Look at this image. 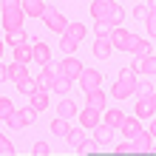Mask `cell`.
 <instances>
[{
  "instance_id": "cell-20",
  "label": "cell",
  "mask_w": 156,
  "mask_h": 156,
  "mask_svg": "<svg viewBox=\"0 0 156 156\" xmlns=\"http://www.w3.org/2000/svg\"><path fill=\"white\" fill-rule=\"evenodd\" d=\"M111 3H114V0H94V3H91V14H94V20H105Z\"/></svg>"
},
{
  "instance_id": "cell-24",
  "label": "cell",
  "mask_w": 156,
  "mask_h": 156,
  "mask_svg": "<svg viewBox=\"0 0 156 156\" xmlns=\"http://www.w3.org/2000/svg\"><path fill=\"white\" fill-rule=\"evenodd\" d=\"M14 60H17V62H31V45H29V43L14 45Z\"/></svg>"
},
{
  "instance_id": "cell-44",
  "label": "cell",
  "mask_w": 156,
  "mask_h": 156,
  "mask_svg": "<svg viewBox=\"0 0 156 156\" xmlns=\"http://www.w3.org/2000/svg\"><path fill=\"white\" fill-rule=\"evenodd\" d=\"M148 14H151V9H148V6H133V17H136V20H145Z\"/></svg>"
},
{
  "instance_id": "cell-45",
  "label": "cell",
  "mask_w": 156,
  "mask_h": 156,
  "mask_svg": "<svg viewBox=\"0 0 156 156\" xmlns=\"http://www.w3.org/2000/svg\"><path fill=\"white\" fill-rule=\"evenodd\" d=\"M0 6H3V12H9V9H20L23 3L20 0H0Z\"/></svg>"
},
{
  "instance_id": "cell-26",
  "label": "cell",
  "mask_w": 156,
  "mask_h": 156,
  "mask_svg": "<svg viewBox=\"0 0 156 156\" xmlns=\"http://www.w3.org/2000/svg\"><path fill=\"white\" fill-rule=\"evenodd\" d=\"M71 85H74V80H71V77L57 74V80H54V91H57V94H62V97H66L68 91H71Z\"/></svg>"
},
{
  "instance_id": "cell-28",
  "label": "cell",
  "mask_w": 156,
  "mask_h": 156,
  "mask_svg": "<svg viewBox=\"0 0 156 156\" xmlns=\"http://www.w3.org/2000/svg\"><path fill=\"white\" fill-rule=\"evenodd\" d=\"M66 34H68V37H74V40L80 43V40L88 34V29H85L82 23H68V26H66Z\"/></svg>"
},
{
  "instance_id": "cell-7",
  "label": "cell",
  "mask_w": 156,
  "mask_h": 156,
  "mask_svg": "<svg viewBox=\"0 0 156 156\" xmlns=\"http://www.w3.org/2000/svg\"><path fill=\"white\" fill-rule=\"evenodd\" d=\"M34 80H37V88H40V91L54 88V80H57V66H51V62H48V66H43V71H40Z\"/></svg>"
},
{
  "instance_id": "cell-10",
  "label": "cell",
  "mask_w": 156,
  "mask_h": 156,
  "mask_svg": "<svg viewBox=\"0 0 156 156\" xmlns=\"http://www.w3.org/2000/svg\"><path fill=\"white\" fill-rule=\"evenodd\" d=\"M31 60L40 62V66H48V62H51V48L45 43H34L31 45Z\"/></svg>"
},
{
  "instance_id": "cell-3",
  "label": "cell",
  "mask_w": 156,
  "mask_h": 156,
  "mask_svg": "<svg viewBox=\"0 0 156 156\" xmlns=\"http://www.w3.org/2000/svg\"><path fill=\"white\" fill-rule=\"evenodd\" d=\"M43 20H45V26H48L51 31H57V34H62V31H66V26H68V23H66V17H62L54 6H45Z\"/></svg>"
},
{
  "instance_id": "cell-8",
  "label": "cell",
  "mask_w": 156,
  "mask_h": 156,
  "mask_svg": "<svg viewBox=\"0 0 156 156\" xmlns=\"http://www.w3.org/2000/svg\"><path fill=\"white\" fill-rule=\"evenodd\" d=\"M99 114H102V111H99V108H82V111H80V125L82 128H97L99 122H102V116H99Z\"/></svg>"
},
{
  "instance_id": "cell-6",
  "label": "cell",
  "mask_w": 156,
  "mask_h": 156,
  "mask_svg": "<svg viewBox=\"0 0 156 156\" xmlns=\"http://www.w3.org/2000/svg\"><path fill=\"white\" fill-rule=\"evenodd\" d=\"M57 74H62V77H71V80H80V74H82V62H80V60H74V57L68 54V57H66V60H62L60 66H57Z\"/></svg>"
},
{
  "instance_id": "cell-9",
  "label": "cell",
  "mask_w": 156,
  "mask_h": 156,
  "mask_svg": "<svg viewBox=\"0 0 156 156\" xmlns=\"http://www.w3.org/2000/svg\"><path fill=\"white\" fill-rule=\"evenodd\" d=\"M133 68H136V74L156 77V57H153V54H148V57H142V60H133Z\"/></svg>"
},
{
  "instance_id": "cell-22",
  "label": "cell",
  "mask_w": 156,
  "mask_h": 156,
  "mask_svg": "<svg viewBox=\"0 0 156 156\" xmlns=\"http://www.w3.org/2000/svg\"><path fill=\"white\" fill-rule=\"evenodd\" d=\"M122 119H125V114L119 111V108H108L105 116H102V122H108L111 128H119V125H122Z\"/></svg>"
},
{
  "instance_id": "cell-27",
  "label": "cell",
  "mask_w": 156,
  "mask_h": 156,
  "mask_svg": "<svg viewBox=\"0 0 156 156\" xmlns=\"http://www.w3.org/2000/svg\"><path fill=\"white\" fill-rule=\"evenodd\" d=\"M68 131H71L68 119L57 116V119H54V122H51V133H54V136H68Z\"/></svg>"
},
{
  "instance_id": "cell-17",
  "label": "cell",
  "mask_w": 156,
  "mask_h": 156,
  "mask_svg": "<svg viewBox=\"0 0 156 156\" xmlns=\"http://www.w3.org/2000/svg\"><path fill=\"white\" fill-rule=\"evenodd\" d=\"M85 97H88V105H91V108H99V111H102V108L108 105V94H105L102 88H94V91H88Z\"/></svg>"
},
{
  "instance_id": "cell-30",
  "label": "cell",
  "mask_w": 156,
  "mask_h": 156,
  "mask_svg": "<svg viewBox=\"0 0 156 156\" xmlns=\"http://www.w3.org/2000/svg\"><path fill=\"white\" fill-rule=\"evenodd\" d=\"M17 111H20V119H23V125H34V119H37V108L34 105H26V108H17Z\"/></svg>"
},
{
  "instance_id": "cell-12",
  "label": "cell",
  "mask_w": 156,
  "mask_h": 156,
  "mask_svg": "<svg viewBox=\"0 0 156 156\" xmlns=\"http://www.w3.org/2000/svg\"><path fill=\"white\" fill-rule=\"evenodd\" d=\"M133 82H125V80H116L114 82V85H111V97L114 99H128V97H131L133 94Z\"/></svg>"
},
{
  "instance_id": "cell-23",
  "label": "cell",
  "mask_w": 156,
  "mask_h": 156,
  "mask_svg": "<svg viewBox=\"0 0 156 156\" xmlns=\"http://www.w3.org/2000/svg\"><path fill=\"white\" fill-rule=\"evenodd\" d=\"M131 54H133V60H142V57H148V54H153V48H151V43H148V40H142V37H139Z\"/></svg>"
},
{
  "instance_id": "cell-34",
  "label": "cell",
  "mask_w": 156,
  "mask_h": 156,
  "mask_svg": "<svg viewBox=\"0 0 156 156\" xmlns=\"http://www.w3.org/2000/svg\"><path fill=\"white\" fill-rule=\"evenodd\" d=\"M17 88H20V94H34V91H37V80H31V77H26L23 82H17Z\"/></svg>"
},
{
  "instance_id": "cell-16",
  "label": "cell",
  "mask_w": 156,
  "mask_h": 156,
  "mask_svg": "<svg viewBox=\"0 0 156 156\" xmlns=\"http://www.w3.org/2000/svg\"><path fill=\"white\" fill-rule=\"evenodd\" d=\"M119 128H122L125 139H133V136H136V133L142 131V125H139V116H125V119H122V125H119Z\"/></svg>"
},
{
  "instance_id": "cell-21",
  "label": "cell",
  "mask_w": 156,
  "mask_h": 156,
  "mask_svg": "<svg viewBox=\"0 0 156 156\" xmlns=\"http://www.w3.org/2000/svg\"><path fill=\"white\" fill-rule=\"evenodd\" d=\"M105 20L111 23L114 29H116V26H122V20H125V9L119 6V3H111V9H108V17H105Z\"/></svg>"
},
{
  "instance_id": "cell-15",
  "label": "cell",
  "mask_w": 156,
  "mask_h": 156,
  "mask_svg": "<svg viewBox=\"0 0 156 156\" xmlns=\"http://www.w3.org/2000/svg\"><path fill=\"white\" fill-rule=\"evenodd\" d=\"M111 51H114V43H111V37H97V43H94V57H99V60H108V57H111Z\"/></svg>"
},
{
  "instance_id": "cell-33",
  "label": "cell",
  "mask_w": 156,
  "mask_h": 156,
  "mask_svg": "<svg viewBox=\"0 0 156 156\" xmlns=\"http://www.w3.org/2000/svg\"><path fill=\"white\" fill-rule=\"evenodd\" d=\"M26 40H29V34H26L23 29H20V31H9V34H6V43H9V45H20V43H26Z\"/></svg>"
},
{
  "instance_id": "cell-49",
  "label": "cell",
  "mask_w": 156,
  "mask_h": 156,
  "mask_svg": "<svg viewBox=\"0 0 156 156\" xmlns=\"http://www.w3.org/2000/svg\"><path fill=\"white\" fill-rule=\"evenodd\" d=\"M0 57H3V40H0Z\"/></svg>"
},
{
  "instance_id": "cell-31",
  "label": "cell",
  "mask_w": 156,
  "mask_h": 156,
  "mask_svg": "<svg viewBox=\"0 0 156 156\" xmlns=\"http://www.w3.org/2000/svg\"><path fill=\"white\" fill-rule=\"evenodd\" d=\"M77 45H80V43H77L74 37H68V34L62 31V37H60V48H62V54H74Z\"/></svg>"
},
{
  "instance_id": "cell-43",
  "label": "cell",
  "mask_w": 156,
  "mask_h": 156,
  "mask_svg": "<svg viewBox=\"0 0 156 156\" xmlns=\"http://www.w3.org/2000/svg\"><path fill=\"white\" fill-rule=\"evenodd\" d=\"M77 151H80V153H97V139H91V142H82Z\"/></svg>"
},
{
  "instance_id": "cell-11",
  "label": "cell",
  "mask_w": 156,
  "mask_h": 156,
  "mask_svg": "<svg viewBox=\"0 0 156 156\" xmlns=\"http://www.w3.org/2000/svg\"><path fill=\"white\" fill-rule=\"evenodd\" d=\"M94 139H97V145H111L114 142V128L108 122H99L94 128Z\"/></svg>"
},
{
  "instance_id": "cell-40",
  "label": "cell",
  "mask_w": 156,
  "mask_h": 156,
  "mask_svg": "<svg viewBox=\"0 0 156 156\" xmlns=\"http://www.w3.org/2000/svg\"><path fill=\"white\" fill-rule=\"evenodd\" d=\"M145 26H148V34H151V37H156V12H151L148 17H145Z\"/></svg>"
},
{
  "instance_id": "cell-46",
  "label": "cell",
  "mask_w": 156,
  "mask_h": 156,
  "mask_svg": "<svg viewBox=\"0 0 156 156\" xmlns=\"http://www.w3.org/2000/svg\"><path fill=\"white\" fill-rule=\"evenodd\" d=\"M9 80V66H0V82Z\"/></svg>"
},
{
  "instance_id": "cell-5",
  "label": "cell",
  "mask_w": 156,
  "mask_h": 156,
  "mask_svg": "<svg viewBox=\"0 0 156 156\" xmlns=\"http://www.w3.org/2000/svg\"><path fill=\"white\" fill-rule=\"evenodd\" d=\"M80 85H82V91H94V88H99V82H102V74H99L97 68H82V74H80Z\"/></svg>"
},
{
  "instance_id": "cell-39",
  "label": "cell",
  "mask_w": 156,
  "mask_h": 156,
  "mask_svg": "<svg viewBox=\"0 0 156 156\" xmlns=\"http://www.w3.org/2000/svg\"><path fill=\"white\" fill-rule=\"evenodd\" d=\"M31 153H34V156H48V153H51V148H48V145H45V142H34Z\"/></svg>"
},
{
  "instance_id": "cell-25",
  "label": "cell",
  "mask_w": 156,
  "mask_h": 156,
  "mask_svg": "<svg viewBox=\"0 0 156 156\" xmlns=\"http://www.w3.org/2000/svg\"><path fill=\"white\" fill-rule=\"evenodd\" d=\"M66 142L71 145V148H80V145L85 142V131H82V128H71L68 136H66Z\"/></svg>"
},
{
  "instance_id": "cell-32",
  "label": "cell",
  "mask_w": 156,
  "mask_h": 156,
  "mask_svg": "<svg viewBox=\"0 0 156 156\" xmlns=\"http://www.w3.org/2000/svg\"><path fill=\"white\" fill-rule=\"evenodd\" d=\"M111 31H114V26L108 23V20H97V26H94V34H97V37H111Z\"/></svg>"
},
{
  "instance_id": "cell-48",
  "label": "cell",
  "mask_w": 156,
  "mask_h": 156,
  "mask_svg": "<svg viewBox=\"0 0 156 156\" xmlns=\"http://www.w3.org/2000/svg\"><path fill=\"white\" fill-rule=\"evenodd\" d=\"M148 9H151V12H156V0H148Z\"/></svg>"
},
{
  "instance_id": "cell-42",
  "label": "cell",
  "mask_w": 156,
  "mask_h": 156,
  "mask_svg": "<svg viewBox=\"0 0 156 156\" xmlns=\"http://www.w3.org/2000/svg\"><path fill=\"white\" fill-rule=\"evenodd\" d=\"M114 153H136V145H133V139H128V142H122V145H119V148H116Z\"/></svg>"
},
{
  "instance_id": "cell-4",
  "label": "cell",
  "mask_w": 156,
  "mask_h": 156,
  "mask_svg": "<svg viewBox=\"0 0 156 156\" xmlns=\"http://www.w3.org/2000/svg\"><path fill=\"white\" fill-rule=\"evenodd\" d=\"M136 116H139V119L156 116V91L148 94V97H139V99H136Z\"/></svg>"
},
{
  "instance_id": "cell-13",
  "label": "cell",
  "mask_w": 156,
  "mask_h": 156,
  "mask_svg": "<svg viewBox=\"0 0 156 156\" xmlns=\"http://www.w3.org/2000/svg\"><path fill=\"white\" fill-rule=\"evenodd\" d=\"M80 114V108H77V102L74 99H68V94L60 99V105H57V116H62V119H71V116H77Z\"/></svg>"
},
{
  "instance_id": "cell-29",
  "label": "cell",
  "mask_w": 156,
  "mask_h": 156,
  "mask_svg": "<svg viewBox=\"0 0 156 156\" xmlns=\"http://www.w3.org/2000/svg\"><path fill=\"white\" fill-rule=\"evenodd\" d=\"M31 105L37 108V111H45V108H48V94L37 88V91H34V94H31Z\"/></svg>"
},
{
  "instance_id": "cell-35",
  "label": "cell",
  "mask_w": 156,
  "mask_h": 156,
  "mask_svg": "<svg viewBox=\"0 0 156 156\" xmlns=\"http://www.w3.org/2000/svg\"><path fill=\"white\" fill-rule=\"evenodd\" d=\"M133 94L136 97H148V94H153V85L148 80H136V88H133Z\"/></svg>"
},
{
  "instance_id": "cell-2",
  "label": "cell",
  "mask_w": 156,
  "mask_h": 156,
  "mask_svg": "<svg viewBox=\"0 0 156 156\" xmlns=\"http://www.w3.org/2000/svg\"><path fill=\"white\" fill-rule=\"evenodd\" d=\"M23 20H26L23 6H20V9H9V12H3V29H6V34H9V31H20V29H23Z\"/></svg>"
},
{
  "instance_id": "cell-14",
  "label": "cell",
  "mask_w": 156,
  "mask_h": 156,
  "mask_svg": "<svg viewBox=\"0 0 156 156\" xmlns=\"http://www.w3.org/2000/svg\"><path fill=\"white\" fill-rule=\"evenodd\" d=\"M133 145H136V153H148L151 148H153V136H151V131H142L133 136Z\"/></svg>"
},
{
  "instance_id": "cell-1",
  "label": "cell",
  "mask_w": 156,
  "mask_h": 156,
  "mask_svg": "<svg viewBox=\"0 0 156 156\" xmlns=\"http://www.w3.org/2000/svg\"><path fill=\"white\" fill-rule=\"evenodd\" d=\"M136 34H131V31H125V29H116L111 31V43H114V48H119V51H133V45H136Z\"/></svg>"
},
{
  "instance_id": "cell-38",
  "label": "cell",
  "mask_w": 156,
  "mask_h": 156,
  "mask_svg": "<svg viewBox=\"0 0 156 156\" xmlns=\"http://www.w3.org/2000/svg\"><path fill=\"white\" fill-rule=\"evenodd\" d=\"M9 153H14V145L9 142L3 133H0V156H9Z\"/></svg>"
},
{
  "instance_id": "cell-37",
  "label": "cell",
  "mask_w": 156,
  "mask_h": 156,
  "mask_svg": "<svg viewBox=\"0 0 156 156\" xmlns=\"http://www.w3.org/2000/svg\"><path fill=\"white\" fill-rule=\"evenodd\" d=\"M119 80L133 82V85H136V68H133V66H131V68H122V71H119Z\"/></svg>"
},
{
  "instance_id": "cell-41",
  "label": "cell",
  "mask_w": 156,
  "mask_h": 156,
  "mask_svg": "<svg viewBox=\"0 0 156 156\" xmlns=\"http://www.w3.org/2000/svg\"><path fill=\"white\" fill-rule=\"evenodd\" d=\"M6 122H9V128H23V119H20V111L9 114V116H6Z\"/></svg>"
},
{
  "instance_id": "cell-36",
  "label": "cell",
  "mask_w": 156,
  "mask_h": 156,
  "mask_svg": "<svg viewBox=\"0 0 156 156\" xmlns=\"http://www.w3.org/2000/svg\"><path fill=\"white\" fill-rule=\"evenodd\" d=\"M14 111H17V108H14L12 99H9V97H0V119H6L9 114H14Z\"/></svg>"
},
{
  "instance_id": "cell-18",
  "label": "cell",
  "mask_w": 156,
  "mask_h": 156,
  "mask_svg": "<svg viewBox=\"0 0 156 156\" xmlns=\"http://www.w3.org/2000/svg\"><path fill=\"white\" fill-rule=\"evenodd\" d=\"M26 77H29V71H26V62H17V60H14L12 66H9V80L17 85V82H23Z\"/></svg>"
},
{
  "instance_id": "cell-47",
  "label": "cell",
  "mask_w": 156,
  "mask_h": 156,
  "mask_svg": "<svg viewBox=\"0 0 156 156\" xmlns=\"http://www.w3.org/2000/svg\"><path fill=\"white\" fill-rule=\"evenodd\" d=\"M148 131H151V136H153V139H156V119H153V122L148 125Z\"/></svg>"
},
{
  "instance_id": "cell-19",
  "label": "cell",
  "mask_w": 156,
  "mask_h": 156,
  "mask_svg": "<svg viewBox=\"0 0 156 156\" xmlns=\"http://www.w3.org/2000/svg\"><path fill=\"white\" fill-rule=\"evenodd\" d=\"M23 12H26V17H43L45 3L43 0H23Z\"/></svg>"
}]
</instances>
